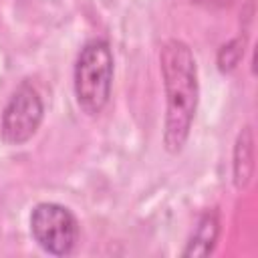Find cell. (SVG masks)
<instances>
[{
	"mask_svg": "<svg viewBox=\"0 0 258 258\" xmlns=\"http://www.w3.org/2000/svg\"><path fill=\"white\" fill-rule=\"evenodd\" d=\"M42 119H44L42 97L28 81H24L16 87V91L10 95L8 103L2 109L0 139L10 147L24 145L36 135V131L42 125Z\"/></svg>",
	"mask_w": 258,
	"mask_h": 258,
	"instance_id": "277c9868",
	"label": "cell"
},
{
	"mask_svg": "<svg viewBox=\"0 0 258 258\" xmlns=\"http://www.w3.org/2000/svg\"><path fill=\"white\" fill-rule=\"evenodd\" d=\"M30 236L50 256H69L77 248L81 226L71 208L58 202H38L30 212Z\"/></svg>",
	"mask_w": 258,
	"mask_h": 258,
	"instance_id": "3957f363",
	"label": "cell"
},
{
	"mask_svg": "<svg viewBox=\"0 0 258 258\" xmlns=\"http://www.w3.org/2000/svg\"><path fill=\"white\" fill-rule=\"evenodd\" d=\"M163 89H165V121L163 147L177 155L189 139L191 125L200 103L198 64L191 48L177 38H169L159 52Z\"/></svg>",
	"mask_w": 258,
	"mask_h": 258,
	"instance_id": "6da1fadb",
	"label": "cell"
},
{
	"mask_svg": "<svg viewBox=\"0 0 258 258\" xmlns=\"http://www.w3.org/2000/svg\"><path fill=\"white\" fill-rule=\"evenodd\" d=\"M115 60L105 38H91L77 54L73 69V89L79 109L87 117L103 113L113 91Z\"/></svg>",
	"mask_w": 258,
	"mask_h": 258,
	"instance_id": "7a4b0ae2",
	"label": "cell"
},
{
	"mask_svg": "<svg viewBox=\"0 0 258 258\" xmlns=\"http://www.w3.org/2000/svg\"><path fill=\"white\" fill-rule=\"evenodd\" d=\"M244 46H246V40L238 36V38L228 40L218 50V69H220V73L228 75V73H232L240 64V60L244 56Z\"/></svg>",
	"mask_w": 258,
	"mask_h": 258,
	"instance_id": "52a82bcc",
	"label": "cell"
},
{
	"mask_svg": "<svg viewBox=\"0 0 258 258\" xmlns=\"http://www.w3.org/2000/svg\"><path fill=\"white\" fill-rule=\"evenodd\" d=\"M254 175V133L250 125H244L234 141L232 151V179L236 189H246Z\"/></svg>",
	"mask_w": 258,
	"mask_h": 258,
	"instance_id": "5b68a950",
	"label": "cell"
},
{
	"mask_svg": "<svg viewBox=\"0 0 258 258\" xmlns=\"http://www.w3.org/2000/svg\"><path fill=\"white\" fill-rule=\"evenodd\" d=\"M220 238V216L216 210H208L200 216L198 224L194 226V232L181 252L185 258L196 256H210L218 244Z\"/></svg>",
	"mask_w": 258,
	"mask_h": 258,
	"instance_id": "8992f818",
	"label": "cell"
}]
</instances>
